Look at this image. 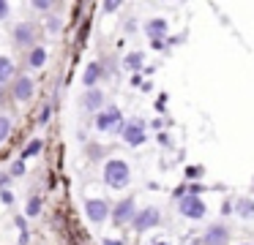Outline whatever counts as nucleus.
Segmentation results:
<instances>
[{
  "label": "nucleus",
  "mask_w": 254,
  "mask_h": 245,
  "mask_svg": "<svg viewBox=\"0 0 254 245\" xmlns=\"http://www.w3.org/2000/svg\"><path fill=\"white\" fill-rule=\"evenodd\" d=\"M123 139H126V145L137 147L145 142V123L142 120H131L128 125H123Z\"/></svg>",
  "instance_id": "20e7f679"
},
{
  "label": "nucleus",
  "mask_w": 254,
  "mask_h": 245,
  "mask_svg": "<svg viewBox=\"0 0 254 245\" xmlns=\"http://www.w3.org/2000/svg\"><path fill=\"white\" fill-rule=\"evenodd\" d=\"M85 212H88V218L93 223H101L107 215H110V204H107L104 199H88L85 201Z\"/></svg>",
  "instance_id": "39448f33"
},
{
  "label": "nucleus",
  "mask_w": 254,
  "mask_h": 245,
  "mask_svg": "<svg viewBox=\"0 0 254 245\" xmlns=\"http://www.w3.org/2000/svg\"><path fill=\"white\" fill-rule=\"evenodd\" d=\"M8 134H11V120H8V117H0V142H6Z\"/></svg>",
  "instance_id": "f3484780"
},
{
  "label": "nucleus",
  "mask_w": 254,
  "mask_h": 245,
  "mask_svg": "<svg viewBox=\"0 0 254 245\" xmlns=\"http://www.w3.org/2000/svg\"><path fill=\"white\" fill-rule=\"evenodd\" d=\"M238 215L252 218L254 215V199H238Z\"/></svg>",
  "instance_id": "dca6fc26"
},
{
  "label": "nucleus",
  "mask_w": 254,
  "mask_h": 245,
  "mask_svg": "<svg viewBox=\"0 0 254 245\" xmlns=\"http://www.w3.org/2000/svg\"><path fill=\"white\" fill-rule=\"evenodd\" d=\"M153 245H167V243H153Z\"/></svg>",
  "instance_id": "cd10ccee"
},
{
  "label": "nucleus",
  "mask_w": 254,
  "mask_h": 245,
  "mask_svg": "<svg viewBox=\"0 0 254 245\" xmlns=\"http://www.w3.org/2000/svg\"><path fill=\"white\" fill-rule=\"evenodd\" d=\"M104 245H121L118 240H104Z\"/></svg>",
  "instance_id": "a878e982"
},
{
  "label": "nucleus",
  "mask_w": 254,
  "mask_h": 245,
  "mask_svg": "<svg viewBox=\"0 0 254 245\" xmlns=\"http://www.w3.org/2000/svg\"><path fill=\"white\" fill-rule=\"evenodd\" d=\"M145 33L150 36V41L159 44V38L167 36V22H164V19H150L148 25H145Z\"/></svg>",
  "instance_id": "9d476101"
},
{
  "label": "nucleus",
  "mask_w": 254,
  "mask_h": 245,
  "mask_svg": "<svg viewBox=\"0 0 254 245\" xmlns=\"http://www.w3.org/2000/svg\"><path fill=\"white\" fill-rule=\"evenodd\" d=\"M118 125H121V109H118V106L104 109V112L96 117V128L104 131V134H107V131H115Z\"/></svg>",
  "instance_id": "7ed1b4c3"
},
{
  "label": "nucleus",
  "mask_w": 254,
  "mask_h": 245,
  "mask_svg": "<svg viewBox=\"0 0 254 245\" xmlns=\"http://www.w3.org/2000/svg\"><path fill=\"white\" fill-rule=\"evenodd\" d=\"M126 65H128V68H139V65H142V54H139V52L128 54V57H126Z\"/></svg>",
  "instance_id": "a211bd4d"
},
{
  "label": "nucleus",
  "mask_w": 254,
  "mask_h": 245,
  "mask_svg": "<svg viewBox=\"0 0 254 245\" xmlns=\"http://www.w3.org/2000/svg\"><path fill=\"white\" fill-rule=\"evenodd\" d=\"M202 174V166H189V177H199Z\"/></svg>",
  "instance_id": "5701e85b"
},
{
  "label": "nucleus",
  "mask_w": 254,
  "mask_h": 245,
  "mask_svg": "<svg viewBox=\"0 0 254 245\" xmlns=\"http://www.w3.org/2000/svg\"><path fill=\"white\" fill-rule=\"evenodd\" d=\"M14 98H17V101H30V98H33V79H28V76L17 79V85H14Z\"/></svg>",
  "instance_id": "1a4fd4ad"
},
{
  "label": "nucleus",
  "mask_w": 254,
  "mask_h": 245,
  "mask_svg": "<svg viewBox=\"0 0 254 245\" xmlns=\"http://www.w3.org/2000/svg\"><path fill=\"white\" fill-rule=\"evenodd\" d=\"M14 41H17L19 47H30V44L36 41V27L30 25V22L17 25V27H14Z\"/></svg>",
  "instance_id": "6e6552de"
},
{
  "label": "nucleus",
  "mask_w": 254,
  "mask_h": 245,
  "mask_svg": "<svg viewBox=\"0 0 254 245\" xmlns=\"http://www.w3.org/2000/svg\"><path fill=\"white\" fill-rule=\"evenodd\" d=\"M161 221V212L156 210V207H145V210H139L137 215H134V229L137 232H148V229H153L156 223Z\"/></svg>",
  "instance_id": "f03ea898"
},
{
  "label": "nucleus",
  "mask_w": 254,
  "mask_h": 245,
  "mask_svg": "<svg viewBox=\"0 0 254 245\" xmlns=\"http://www.w3.org/2000/svg\"><path fill=\"white\" fill-rule=\"evenodd\" d=\"M30 65H33V68H41V65L47 63V49H33V52H30V60H28Z\"/></svg>",
  "instance_id": "2eb2a0df"
},
{
  "label": "nucleus",
  "mask_w": 254,
  "mask_h": 245,
  "mask_svg": "<svg viewBox=\"0 0 254 245\" xmlns=\"http://www.w3.org/2000/svg\"><path fill=\"white\" fill-rule=\"evenodd\" d=\"M181 212L186 218H202L205 215V201L189 194V196H183V199H181Z\"/></svg>",
  "instance_id": "423d86ee"
},
{
  "label": "nucleus",
  "mask_w": 254,
  "mask_h": 245,
  "mask_svg": "<svg viewBox=\"0 0 254 245\" xmlns=\"http://www.w3.org/2000/svg\"><path fill=\"white\" fill-rule=\"evenodd\" d=\"M118 5H121V3H118V0H110V3H104V11H115Z\"/></svg>",
  "instance_id": "393cba45"
},
{
  "label": "nucleus",
  "mask_w": 254,
  "mask_h": 245,
  "mask_svg": "<svg viewBox=\"0 0 254 245\" xmlns=\"http://www.w3.org/2000/svg\"><path fill=\"white\" fill-rule=\"evenodd\" d=\"M11 74H14V63L8 57H3V54H0V85L11 79Z\"/></svg>",
  "instance_id": "4468645a"
},
{
  "label": "nucleus",
  "mask_w": 254,
  "mask_h": 245,
  "mask_svg": "<svg viewBox=\"0 0 254 245\" xmlns=\"http://www.w3.org/2000/svg\"><path fill=\"white\" fill-rule=\"evenodd\" d=\"M99 76H101V65L99 63H90L88 68H85V87H90V90H93V85L96 82H99Z\"/></svg>",
  "instance_id": "f8f14e48"
},
{
  "label": "nucleus",
  "mask_w": 254,
  "mask_h": 245,
  "mask_svg": "<svg viewBox=\"0 0 254 245\" xmlns=\"http://www.w3.org/2000/svg\"><path fill=\"white\" fill-rule=\"evenodd\" d=\"M112 221L121 226V223H128V221H134V199H123L121 204L112 210Z\"/></svg>",
  "instance_id": "0eeeda50"
},
{
  "label": "nucleus",
  "mask_w": 254,
  "mask_h": 245,
  "mask_svg": "<svg viewBox=\"0 0 254 245\" xmlns=\"http://www.w3.org/2000/svg\"><path fill=\"white\" fill-rule=\"evenodd\" d=\"M227 229L224 226H210L208 234H205V245H224L227 243Z\"/></svg>",
  "instance_id": "9b49d317"
},
{
  "label": "nucleus",
  "mask_w": 254,
  "mask_h": 245,
  "mask_svg": "<svg viewBox=\"0 0 254 245\" xmlns=\"http://www.w3.org/2000/svg\"><path fill=\"white\" fill-rule=\"evenodd\" d=\"M101 101H104V96H101V90H88L85 93V98H82V103H85V109H99L101 106Z\"/></svg>",
  "instance_id": "ddd939ff"
},
{
  "label": "nucleus",
  "mask_w": 254,
  "mask_h": 245,
  "mask_svg": "<svg viewBox=\"0 0 254 245\" xmlns=\"http://www.w3.org/2000/svg\"><path fill=\"white\" fill-rule=\"evenodd\" d=\"M6 180H8V177H0V185H6Z\"/></svg>",
  "instance_id": "bb28decb"
},
{
  "label": "nucleus",
  "mask_w": 254,
  "mask_h": 245,
  "mask_svg": "<svg viewBox=\"0 0 254 245\" xmlns=\"http://www.w3.org/2000/svg\"><path fill=\"white\" fill-rule=\"evenodd\" d=\"M104 180L110 188L121 191L128 185V180H131V172H128V163L121 161V158H112V161L104 163Z\"/></svg>",
  "instance_id": "f257e3e1"
},
{
  "label": "nucleus",
  "mask_w": 254,
  "mask_h": 245,
  "mask_svg": "<svg viewBox=\"0 0 254 245\" xmlns=\"http://www.w3.org/2000/svg\"><path fill=\"white\" fill-rule=\"evenodd\" d=\"M39 210H41V199H30V204H28V215H39Z\"/></svg>",
  "instance_id": "6ab92c4d"
},
{
  "label": "nucleus",
  "mask_w": 254,
  "mask_h": 245,
  "mask_svg": "<svg viewBox=\"0 0 254 245\" xmlns=\"http://www.w3.org/2000/svg\"><path fill=\"white\" fill-rule=\"evenodd\" d=\"M8 16V3L6 0H0V19H6Z\"/></svg>",
  "instance_id": "4be33fe9"
},
{
  "label": "nucleus",
  "mask_w": 254,
  "mask_h": 245,
  "mask_svg": "<svg viewBox=\"0 0 254 245\" xmlns=\"http://www.w3.org/2000/svg\"><path fill=\"white\" fill-rule=\"evenodd\" d=\"M33 8H39V11H47V8H50V0H36V3H33Z\"/></svg>",
  "instance_id": "412c9836"
},
{
  "label": "nucleus",
  "mask_w": 254,
  "mask_h": 245,
  "mask_svg": "<svg viewBox=\"0 0 254 245\" xmlns=\"http://www.w3.org/2000/svg\"><path fill=\"white\" fill-rule=\"evenodd\" d=\"M39 150H41V142H30V147L25 150V155H36Z\"/></svg>",
  "instance_id": "aec40b11"
},
{
  "label": "nucleus",
  "mask_w": 254,
  "mask_h": 245,
  "mask_svg": "<svg viewBox=\"0 0 254 245\" xmlns=\"http://www.w3.org/2000/svg\"><path fill=\"white\" fill-rule=\"evenodd\" d=\"M22 172H25L22 161H17V163H14V166H11V174H22Z\"/></svg>",
  "instance_id": "b1692460"
}]
</instances>
